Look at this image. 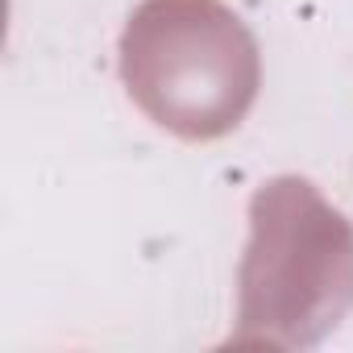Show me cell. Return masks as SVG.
<instances>
[{
	"instance_id": "1",
	"label": "cell",
	"mask_w": 353,
	"mask_h": 353,
	"mask_svg": "<svg viewBox=\"0 0 353 353\" xmlns=\"http://www.w3.org/2000/svg\"><path fill=\"white\" fill-rule=\"evenodd\" d=\"M121 79L154 125L212 141L258 96V42L221 0H141L121 34Z\"/></svg>"
},
{
	"instance_id": "2",
	"label": "cell",
	"mask_w": 353,
	"mask_h": 353,
	"mask_svg": "<svg viewBox=\"0 0 353 353\" xmlns=\"http://www.w3.org/2000/svg\"><path fill=\"white\" fill-rule=\"evenodd\" d=\"M353 307V229L307 179L262 183L250 200L237 341L312 345Z\"/></svg>"
}]
</instances>
